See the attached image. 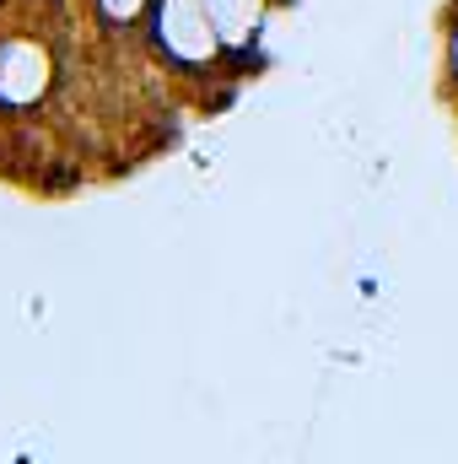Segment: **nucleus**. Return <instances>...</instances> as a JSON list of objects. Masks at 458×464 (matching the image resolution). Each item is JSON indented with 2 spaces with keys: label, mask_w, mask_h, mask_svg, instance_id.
<instances>
[{
  "label": "nucleus",
  "mask_w": 458,
  "mask_h": 464,
  "mask_svg": "<svg viewBox=\"0 0 458 464\" xmlns=\"http://www.w3.org/2000/svg\"><path fill=\"white\" fill-rule=\"evenodd\" d=\"M151 33H157V49L173 65H189V71L211 65L227 49V38H222V27H216V16H211L205 0H157Z\"/></svg>",
  "instance_id": "nucleus-1"
},
{
  "label": "nucleus",
  "mask_w": 458,
  "mask_h": 464,
  "mask_svg": "<svg viewBox=\"0 0 458 464\" xmlns=\"http://www.w3.org/2000/svg\"><path fill=\"white\" fill-rule=\"evenodd\" d=\"M49 76H54V60L38 38H27V33L0 38V103H11V109L38 103L49 92Z\"/></svg>",
  "instance_id": "nucleus-2"
},
{
  "label": "nucleus",
  "mask_w": 458,
  "mask_h": 464,
  "mask_svg": "<svg viewBox=\"0 0 458 464\" xmlns=\"http://www.w3.org/2000/svg\"><path fill=\"white\" fill-rule=\"evenodd\" d=\"M205 5H211V16H216V27H222L227 44H248L259 33V22H264L270 0H205Z\"/></svg>",
  "instance_id": "nucleus-3"
},
{
  "label": "nucleus",
  "mask_w": 458,
  "mask_h": 464,
  "mask_svg": "<svg viewBox=\"0 0 458 464\" xmlns=\"http://www.w3.org/2000/svg\"><path fill=\"white\" fill-rule=\"evenodd\" d=\"M151 0H103V11H109V22H135L140 11H146Z\"/></svg>",
  "instance_id": "nucleus-4"
},
{
  "label": "nucleus",
  "mask_w": 458,
  "mask_h": 464,
  "mask_svg": "<svg viewBox=\"0 0 458 464\" xmlns=\"http://www.w3.org/2000/svg\"><path fill=\"white\" fill-rule=\"evenodd\" d=\"M448 44H453V71H458V27L448 33Z\"/></svg>",
  "instance_id": "nucleus-5"
}]
</instances>
